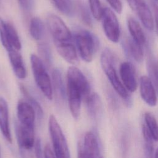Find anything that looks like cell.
Segmentation results:
<instances>
[{"label":"cell","mask_w":158,"mask_h":158,"mask_svg":"<svg viewBox=\"0 0 158 158\" xmlns=\"http://www.w3.org/2000/svg\"><path fill=\"white\" fill-rule=\"evenodd\" d=\"M100 60L101 67L115 92L128 107L131 106V98L117 75L115 69L116 57L113 52L109 48H105L101 53Z\"/></svg>","instance_id":"obj_1"},{"label":"cell","mask_w":158,"mask_h":158,"mask_svg":"<svg viewBox=\"0 0 158 158\" xmlns=\"http://www.w3.org/2000/svg\"><path fill=\"white\" fill-rule=\"evenodd\" d=\"M30 63L35 83L44 96L49 100L52 99V85L46 66L40 58L35 54L30 56Z\"/></svg>","instance_id":"obj_2"},{"label":"cell","mask_w":158,"mask_h":158,"mask_svg":"<svg viewBox=\"0 0 158 158\" xmlns=\"http://www.w3.org/2000/svg\"><path fill=\"white\" fill-rule=\"evenodd\" d=\"M75 41L81 59L86 62H90L99 48L98 38L90 31L83 30L75 35Z\"/></svg>","instance_id":"obj_3"},{"label":"cell","mask_w":158,"mask_h":158,"mask_svg":"<svg viewBox=\"0 0 158 158\" xmlns=\"http://www.w3.org/2000/svg\"><path fill=\"white\" fill-rule=\"evenodd\" d=\"M49 130L56 158H70L66 139L54 115H51L49 118Z\"/></svg>","instance_id":"obj_4"},{"label":"cell","mask_w":158,"mask_h":158,"mask_svg":"<svg viewBox=\"0 0 158 158\" xmlns=\"http://www.w3.org/2000/svg\"><path fill=\"white\" fill-rule=\"evenodd\" d=\"M105 35L112 43H117L120 37L118 20L115 13L109 8L104 7L101 18Z\"/></svg>","instance_id":"obj_5"},{"label":"cell","mask_w":158,"mask_h":158,"mask_svg":"<svg viewBox=\"0 0 158 158\" xmlns=\"http://www.w3.org/2000/svg\"><path fill=\"white\" fill-rule=\"evenodd\" d=\"M78 158H103L97 136L93 131H88L83 144H78Z\"/></svg>","instance_id":"obj_6"},{"label":"cell","mask_w":158,"mask_h":158,"mask_svg":"<svg viewBox=\"0 0 158 158\" xmlns=\"http://www.w3.org/2000/svg\"><path fill=\"white\" fill-rule=\"evenodd\" d=\"M47 25L54 41L69 42L70 41L71 32L59 17L54 14L49 15L47 18Z\"/></svg>","instance_id":"obj_7"},{"label":"cell","mask_w":158,"mask_h":158,"mask_svg":"<svg viewBox=\"0 0 158 158\" xmlns=\"http://www.w3.org/2000/svg\"><path fill=\"white\" fill-rule=\"evenodd\" d=\"M131 9L139 17L143 26L148 30L154 28V17L145 0H127Z\"/></svg>","instance_id":"obj_8"},{"label":"cell","mask_w":158,"mask_h":158,"mask_svg":"<svg viewBox=\"0 0 158 158\" xmlns=\"http://www.w3.org/2000/svg\"><path fill=\"white\" fill-rule=\"evenodd\" d=\"M67 81L76 86L82 94V98L85 101L91 94L90 85L83 73L80 69L74 66L68 69L67 74Z\"/></svg>","instance_id":"obj_9"},{"label":"cell","mask_w":158,"mask_h":158,"mask_svg":"<svg viewBox=\"0 0 158 158\" xmlns=\"http://www.w3.org/2000/svg\"><path fill=\"white\" fill-rule=\"evenodd\" d=\"M15 131L19 150H32L35 143L34 127L24 126L17 123Z\"/></svg>","instance_id":"obj_10"},{"label":"cell","mask_w":158,"mask_h":158,"mask_svg":"<svg viewBox=\"0 0 158 158\" xmlns=\"http://www.w3.org/2000/svg\"><path fill=\"white\" fill-rule=\"evenodd\" d=\"M120 76L125 88L130 92H135L138 87L135 69L129 62H123L120 65Z\"/></svg>","instance_id":"obj_11"},{"label":"cell","mask_w":158,"mask_h":158,"mask_svg":"<svg viewBox=\"0 0 158 158\" xmlns=\"http://www.w3.org/2000/svg\"><path fill=\"white\" fill-rule=\"evenodd\" d=\"M139 93L141 99L151 107H154L157 102L156 90L147 76H142L139 80Z\"/></svg>","instance_id":"obj_12"},{"label":"cell","mask_w":158,"mask_h":158,"mask_svg":"<svg viewBox=\"0 0 158 158\" xmlns=\"http://www.w3.org/2000/svg\"><path fill=\"white\" fill-rule=\"evenodd\" d=\"M67 95L71 114L73 118H78L80 114L82 94L76 86L67 81Z\"/></svg>","instance_id":"obj_13"},{"label":"cell","mask_w":158,"mask_h":158,"mask_svg":"<svg viewBox=\"0 0 158 158\" xmlns=\"http://www.w3.org/2000/svg\"><path fill=\"white\" fill-rule=\"evenodd\" d=\"M17 114L19 123L29 127H34L36 112L28 102L20 101L18 102Z\"/></svg>","instance_id":"obj_14"},{"label":"cell","mask_w":158,"mask_h":158,"mask_svg":"<svg viewBox=\"0 0 158 158\" xmlns=\"http://www.w3.org/2000/svg\"><path fill=\"white\" fill-rule=\"evenodd\" d=\"M54 43L57 52L66 62L73 65L78 63L76 48L70 41H54Z\"/></svg>","instance_id":"obj_15"},{"label":"cell","mask_w":158,"mask_h":158,"mask_svg":"<svg viewBox=\"0 0 158 158\" xmlns=\"http://www.w3.org/2000/svg\"><path fill=\"white\" fill-rule=\"evenodd\" d=\"M0 130L5 139L10 143L12 136L9 127L8 105L2 97H0Z\"/></svg>","instance_id":"obj_16"},{"label":"cell","mask_w":158,"mask_h":158,"mask_svg":"<svg viewBox=\"0 0 158 158\" xmlns=\"http://www.w3.org/2000/svg\"><path fill=\"white\" fill-rule=\"evenodd\" d=\"M125 54L137 62H141L144 58L142 46L136 43L132 38H125L122 42Z\"/></svg>","instance_id":"obj_17"},{"label":"cell","mask_w":158,"mask_h":158,"mask_svg":"<svg viewBox=\"0 0 158 158\" xmlns=\"http://www.w3.org/2000/svg\"><path fill=\"white\" fill-rule=\"evenodd\" d=\"M10 63L15 76L19 79H24L27 76L26 69L21 54L15 49L8 52Z\"/></svg>","instance_id":"obj_18"},{"label":"cell","mask_w":158,"mask_h":158,"mask_svg":"<svg viewBox=\"0 0 158 158\" xmlns=\"http://www.w3.org/2000/svg\"><path fill=\"white\" fill-rule=\"evenodd\" d=\"M127 26L131 38L139 44H144L146 38L139 23L135 19L130 17L127 20Z\"/></svg>","instance_id":"obj_19"},{"label":"cell","mask_w":158,"mask_h":158,"mask_svg":"<svg viewBox=\"0 0 158 158\" xmlns=\"http://www.w3.org/2000/svg\"><path fill=\"white\" fill-rule=\"evenodd\" d=\"M146 67L148 77L152 81L156 92L158 93V60L150 50L148 51Z\"/></svg>","instance_id":"obj_20"},{"label":"cell","mask_w":158,"mask_h":158,"mask_svg":"<svg viewBox=\"0 0 158 158\" xmlns=\"http://www.w3.org/2000/svg\"><path fill=\"white\" fill-rule=\"evenodd\" d=\"M85 101L90 116L93 118L97 117L102 110V101L99 95L96 93H91Z\"/></svg>","instance_id":"obj_21"},{"label":"cell","mask_w":158,"mask_h":158,"mask_svg":"<svg viewBox=\"0 0 158 158\" xmlns=\"http://www.w3.org/2000/svg\"><path fill=\"white\" fill-rule=\"evenodd\" d=\"M52 85H53V88L56 96L59 99H64L65 96V91L62 81V73L59 69H55L53 70L52 73Z\"/></svg>","instance_id":"obj_22"},{"label":"cell","mask_w":158,"mask_h":158,"mask_svg":"<svg viewBox=\"0 0 158 158\" xmlns=\"http://www.w3.org/2000/svg\"><path fill=\"white\" fill-rule=\"evenodd\" d=\"M29 30L31 36L34 40L38 41L42 39L44 33V26L39 17H34L31 19Z\"/></svg>","instance_id":"obj_23"},{"label":"cell","mask_w":158,"mask_h":158,"mask_svg":"<svg viewBox=\"0 0 158 158\" xmlns=\"http://www.w3.org/2000/svg\"><path fill=\"white\" fill-rule=\"evenodd\" d=\"M6 29L7 32V38L10 46L12 49L19 51L22 48V44L15 27L12 23L6 22Z\"/></svg>","instance_id":"obj_24"},{"label":"cell","mask_w":158,"mask_h":158,"mask_svg":"<svg viewBox=\"0 0 158 158\" xmlns=\"http://www.w3.org/2000/svg\"><path fill=\"white\" fill-rule=\"evenodd\" d=\"M144 125L153 139L158 141V123L156 118L151 112H146L144 114Z\"/></svg>","instance_id":"obj_25"},{"label":"cell","mask_w":158,"mask_h":158,"mask_svg":"<svg viewBox=\"0 0 158 158\" xmlns=\"http://www.w3.org/2000/svg\"><path fill=\"white\" fill-rule=\"evenodd\" d=\"M142 135L143 138V149L146 158H153L154 156V144L153 138L149 133L144 124L142 126Z\"/></svg>","instance_id":"obj_26"},{"label":"cell","mask_w":158,"mask_h":158,"mask_svg":"<svg viewBox=\"0 0 158 158\" xmlns=\"http://www.w3.org/2000/svg\"><path fill=\"white\" fill-rule=\"evenodd\" d=\"M38 51L40 59L42 60L46 67L49 68L52 64V55L49 46L45 43H41L38 44Z\"/></svg>","instance_id":"obj_27"},{"label":"cell","mask_w":158,"mask_h":158,"mask_svg":"<svg viewBox=\"0 0 158 158\" xmlns=\"http://www.w3.org/2000/svg\"><path fill=\"white\" fill-rule=\"evenodd\" d=\"M56 7L62 14L71 15L73 12V6L72 0H51Z\"/></svg>","instance_id":"obj_28"},{"label":"cell","mask_w":158,"mask_h":158,"mask_svg":"<svg viewBox=\"0 0 158 158\" xmlns=\"http://www.w3.org/2000/svg\"><path fill=\"white\" fill-rule=\"evenodd\" d=\"M20 91H22V93L27 99V102L33 107L39 119H41L43 115V111L40 104L38 103V102L36 101V100L33 96L30 95V94L28 93V91L23 85H20Z\"/></svg>","instance_id":"obj_29"},{"label":"cell","mask_w":158,"mask_h":158,"mask_svg":"<svg viewBox=\"0 0 158 158\" xmlns=\"http://www.w3.org/2000/svg\"><path fill=\"white\" fill-rule=\"evenodd\" d=\"M90 12L93 17L97 20L101 19L104 8L102 7L100 0H88Z\"/></svg>","instance_id":"obj_30"},{"label":"cell","mask_w":158,"mask_h":158,"mask_svg":"<svg viewBox=\"0 0 158 158\" xmlns=\"http://www.w3.org/2000/svg\"><path fill=\"white\" fill-rule=\"evenodd\" d=\"M79 14L80 15V17L81 19V20L83 22L89 26H92V19L90 15V14L89 12V10H88L86 6L81 2L79 4Z\"/></svg>","instance_id":"obj_31"},{"label":"cell","mask_w":158,"mask_h":158,"mask_svg":"<svg viewBox=\"0 0 158 158\" xmlns=\"http://www.w3.org/2000/svg\"><path fill=\"white\" fill-rule=\"evenodd\" d=\"M0 39L2 44L7 51H9L13 49L10 46L7 38V32L6 29V22H4L2 19L0 17Z\"/></svg>","instance_id":"obj_32"},{"label":"cell","mask_w":158,"mask_h":158,"mask_svg":"<svg viewBox=\"0 0 158 158\" xmlns=\"http://www.w3.org/2000/svg\"><path fill=\"white\" fill-rule=\"evenodd\" d=\"M110 7L117 13L120 14L123 10V6L120 0H106Z\"/></svg>","instance_id":"obj_33"},{"label":"cell","mask_w":158,"mask_h":158,"mask_svg":"<svg viewBox=\"0 0 158 158\" xmlns=\"http://www.w3.org/2000/svg\"><path fill=\"white\" fill-rule=\"evenodd\" d=\"M35 155L36 158H43L44 152L43 153L41 142L40 138H38L35 143Z\"/></svg>","instance_id":"obj_34"},{"label":"cell","mask_w":158,"mask_h":158,"mask_svg":"<svg viewBox=\"0 0 158 158\" xmlns=\"http://www.w3.org/2000/svg\"><path fill=\"white\" fill-rule=\"evenodd\" d=\"M152 7L153 9V12H154L153 13H154V23L155 24L156 32L158 35V5L156 4L155 2H152Z\"/></svg>","instance_id":"obj_35"},{"label":"cell","mask_w":158,"mask_h":158,"mask_svg":"<svg viewBox=\"0 0 158 158\" xmlns=\"http://www.w3.org/2000/svg\"><path fill=\"white\" fill-rule=\"evenodd\" d=\"M44 158H56L54 153L52 152L51 146L46 144L44 149Z\"/></svg>","instance_id":"obj_36"},{"label":"cell","mask_w":158,"mask_h":158,"mask_svg":"<svg viewBox=\"0 0 158 158\" xmlns=\"http://www.w3.org/2000/svg\"><path fill=\"white\" fill-rule=\"evenodd\" d=\"M19 4L20 6L24 8V9H27L29 7L30 5V1L29 0H18Z\"/></svg>","instance_id":"obj_37"},{"label":"cell","mask_w":158,"mask_h":158,"mask_svg":"<svg viewBox=\"0 0 158 158\" xmlns=\"http://www.w3.org/2000/svg\"><path fill=\"white\" fill-rule=\"evenodd\" d=\"M154 158H158V148L156 149V150L155 151Z\"/></svg>","instance_id":"obj_38"},{"label":"cell","mask_w":158,"mask_h":158,"mask_svg":"<svg viewBox=\"0 0 158 158\" xmlns=\"http://www.w3.org/2000/svg\"><path fill=\"white\" fill-rule=\"evenodd\" d=\"M1 151H0V158H1Z\"/></svg>","instance_id":"obj_39"},{"label":"cell","mask_w":158,"mask_h":158,"mask_svg":"<svg viewBox=\"0 0 158 158\" xmlns=\"http://www.w3.org/2000/svg\"><path fill=\"white\" fill-rule=\"evenodd\" d=\"M155 1H157V0H155Z\"/></svg>","instance_id":"obj_40"}]
</instances>
